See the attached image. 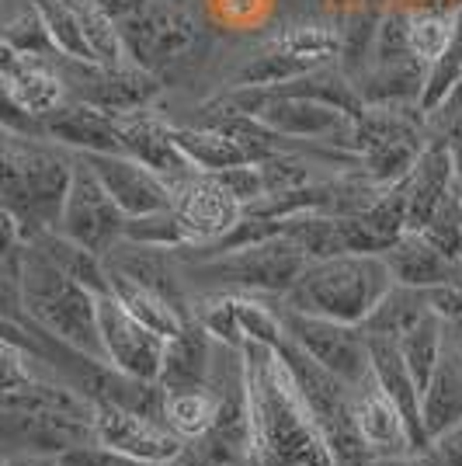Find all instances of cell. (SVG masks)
Segmentation results:
<instances>
[{
    "label": "cell",
    "mask_w": 462,
    "mask_h": 466,
    "mask_svg": "<svg viewBox=\"0 0 462 466\" xmlns=\"http://www.w3.org/2000/svg\"><path fill=\"white\" fill-rule=\"evenodd\" d=\"M244 370L251 414V466H341L303 404L282 351L247 341Z\"/></svg>",
    "instance_id": "cell-1"
},
{
    "label": "cell",
    "mask_w": 462,
    "mask_h": 466,
    "mask_svg": "<svg viewBox=\"0 0 462 466\" xmlns=\"http://www.w3.org/2000/svg\"><path fill=\"white\" fill-rule=\"evenodd\" d=\"M4 213L21 223L25 240L59 230L63 206L74 185L77 154H66L45 137H21L4 129Z\"/></svg>",
    "instance_id": "cell-2"
},
{
    "label": "cell",
    "mask_w": 462,
    "mask_h": 466,
    "mask_svg": "<svg viewBox=\"0 0 462 466\" xmlns=\"http://www.w3.org/2000/svg\"><path fill=\"white\" fill-rule=\"evenodd\" d=\"M393 286V272L383 254H337L324 261H309L282 303L289 310L327 317L341 324H358L376 310Z\"/></svg>",
    "instance_id": "cell-3"
},
{
    "label": "cell",
    "mask_w": 462,
    "mask_h": 466,
    "mask_svg": "<svg viewBox=\"0 0 462 466\" xmlns=\"http://www.w3.org/2000/svg\"><path fill=\"white\" fill-rule=\"evenodd\" d=\"M21 296H25V320L56 334L59 341H66L74 349L105 359L101 328H97V299L101 296L80 286L77 279H70L39 244H25Z\"/></svg>",
    "instance_id": "cell-4"
},
{
    "label": "cell",
    "mask_w": 462,
    "mask_h": 466,
    "mask_svg": "<svg viewBox=\"0 0 462 466\" xmlns=\"http://www.w3.org/2000/svg\"><path fill=\"white\" fill-rule=\"evenodd\" d=\"M116 25L129 59L160 80L206 49V28L192 0H139Z\"/></svg>",
    "instance_id": "cell-5"
},
{
    "label": "cell",
    "mask_w": 462,
    "mask_h": 466,
    "mask_svg": "<svg viewBox=\"0 0 462 466\" xmlns=\"http://www.w3.org/2000/svg\"><path fill=\"white\" fill-rule=\"evenodd\" d=\"M286 366H289L292 380L299 387V397L306 410L313 414L316 428L324 431L334 460L341 466H366L372 460V449L358 431V418H355V390L347 387L345 380H337L334 372H327L309 351H303L289 334L278 345Z\"/></svg>",
    "instance_id": "cell-6"
},
{
    "label": "cell",
    "mask_w": 462,
    "mask_h": 466,
    "mask_svg": "<svg viewBox=\"0 0 462 466\" xmlns=\"http://www.w3.org/2000/svg\"><path fill=\"white\" fill-rule=\"evenodd\" d=\"M309 258L303 248L282 237H271L261 244H247L219 258L192 261V279L206 286H223L233 292H271V296H286L296 286V279L306 272Z\"/></svg>",
    "instance_id": "cell-7"
},
{
    "label": "cell",
    "mask_w": 462,
    "mask_h": 466,
    "mask_svg": "<svg viewBox=\"0 0 462 466\" xmlns=\"http://www.w3.org/2000/svg\"><path fill=\"white\" fill-rule=\"evenodd\" d=\"M226 101L236 105L240 112L261 118L275 133L289 139H313V143H327L334 150H351V137H355V122L358 118L330 108L324 101H309V97H289L275 95L268 87H230ZM351 157V154H347ZM358 160V157H355Z\"/></svg>",
    "instance_id": "cell-8"
},
{
    "label": "cell",
    "mask_w": 462,
    "mask_h": 466,
    "mask_svg": "<svg viewBox=\"0 0 462 466\" xmlns=\"http://www.w3.org/2000/svg\"><path fill=\"white\" fill-rule=\"evenodd\" d=\"M341 56V28L320 25V21H303L289 25L254 53L236 74L233 87H275L303 74H313L327 63H337Z\"/></svg>",
    "instance_id": "cell-9"
},
{
    "label": "cell",
    "mask_w": 462,
    "mask_h": 466,
    "mask_svg": "<svg viewBox=\"0 0 462 466\" xmlns=\"http://www.w3.org/2000/svg\"><path fill=\"white\" fill-rule=\"evenodd\" d=\"M56 66L63 84H66V95L118 118L146 112L164 91V80L143 66H136V63L105 66V63H80V59L59 56Z\"/></svg>",
    "instance_id": "cell-10"
},
{
    "label": "cell",
    "mask_w": 462,
    "mask_h": 466,
    "mask_svg": "<svg viewBox=\"0 0 462 466\" xmlns=\"http://www.w3.org/2000/svg\"><path fill=\"white\" fill-rule=\"evenodd\" d=\"M282 320L292 341L351 390H362L372 380V341L358 324H341L289 307H282Z\"/></svg>",
    "instance_id": "cell-11"
},
{
    "label": "cell",
    "mask_w": 462,
    "mask_h": 466,
    "mask_svg": "<svg viewBox=\"0 0 462 466\" xmlns=\"http://www.w3.org/2000/svg\"><path fill=\"white\" fill-rule=\"evenodd\" d=\"M126 219L129 216L116 206V198L101 185L91 160L77 154V167H74V185L63 206V219H59V233H66L70 240H77L95 254L112 251L116 244L126 240Z\"/></svg>",
    "instance_id": "cell-12"
},
{
    "label": "cell",
    "mask_w": 462,
    "mask_h": 466,
    "mask_svg": "<svg viewBox=\"0 0 462 466\" xmlns=\"http://www.w3.org/2000/svg\"><path fill=\"white\" fill-rule=\"evenodd\" d=\"M97 328H101V349H105L108 366H116L118 372L136 376V380L160 383L167 338L146 328L143 320H136L133 313L122 307L116 292L97 299Z\"/></svg>",
    "instance_id": "cell-13"
},
{
    "label": "cell",
    "mask_w": 462,
    "mask_h": 466,
    "mask_svg": "<svg viewBox=\"0 0 462 466\" xmlns=\"http://www.w3.org/2000/svg\"><path fill=\"white\" fill-rule=\"evenodd\" d=\"M95 439L112 452L150 466H167L185 449V439L164 421H154L118 404H95Z\"/></svg>",
    "instance_id": "cell-14"
},
{
    "label": "cell",
    "mask_w": 462,
    "mask_h": 466,
    "mask_svg": "<svg viewBox=\"0 0 462 466\" xmlns=\"http://www.w3.org/2000/svg\"><path fill=\"white\" fill-rule=\"evenodd\" d=\"M171 188L174 213L181 216V223L188 230V248H202V244L219 240L244 216V206L216 181V175L195 171V175L181 177V181H171Z\"/></svg>",
    "instance_id": "cell-15"
},
{
    "label": "cell",
    "mask_w": 462,
    "mask_h": 466,
    "mask_svg": "<svg viewBox=\"0 0 462 466\" xmlns=\"http://www.w3.org/2000/svg\"><path fill=\"white\" fill-rule=\"evenodd\" d=\"M97 171L101 185L116 198V206L129 216L164 213L174 206V188L167 177H160L154 167L129 154H84Z\"/></svg>",
    "instance_id": "cell-16"
},
{
    "label": "cell",
    "mask_w": 462,
    "mask_h": 466,
    "mask_svg": "<svg viewBox=\"0 0 462 466\" xmlns=\"http://www.w3.org/2000/svg\"><path fill=\"white\" fill-rule=\"evenodd\" d=\"M42 137L74 154H126L118 116H108L77 97H66L59 108L42 116Z\"/></svg>",
    "instance_id": "cell-17"
},
{
    "label": "cell",
    "mask_w": 462,
    "mask_h": 466,
    "mask_svg": "<svg viewBox=\"0 0 462 466\" xmlns=\"http://www.w3.org/2000/svg\"><path fill=\"white\" fill-rule=\"evenodd\" d=\"M0 84H4V101L18 105L28 116H49L66 101V84L59 77L56 59L25 56L15 49L0 46Z\"/></svg>",
    "instance_id": "cell-18"
},
{
    "label": "cell",
    "mask_w": 462,
    "mask_h": 466,
    "mask_svg": "<svg viewBox=\"0 0 462 466\" xmlns=\"http://www.w3.org/2000/svg\"><path fill=\"white\" fill-rule=\"evenodd\" d=\"M456 164H452V154L445 147L442 137H427V147L421 150L417 164L410 167V175L404 177L407 185V233H421L435 209L442 206V198L452 192L456 185Z\"/></svg>",
    "instance_id": "cell-19"
},
{
    "label": "cell",
    "mask_w": 462,
    "mask_h": 466,
    "mask_svg": "<svg viewBox=\"0 0 462 466\" xmlns=\"http://www.w3.org/2000/svg\"><path fill=\"white\" fill-rule=\"evenodd\" d=\"M118 126H122L126 154L143 160L146 167H154L160 177L181 181V177L195 175L192 160L181 154V147L174 139V126L164 122L160 116H154L150 108L146 112H133V116H122Z\"/></svg>",
    "instance_id": "cell-20"
},
{
    "label": "cell",
    "mask_w": 462,
    "mask_h": 466,
    "mask_svg": "<svg viewBox=\"0 0 462 466\" xmlns=\"http://www.w3.org/2000/svg\"><path fill=\"white\" fill-rule=\"evenodd\" d=\"M393 282L410 289H438L462 279V261L435 248L424 233H404L389 251L383 254Z\"/></svg>",
    "instance_id": "cell-21"
},
{
    "label": "cell",
    "mask_w": 462,
    "mask_h": 466,
    "mask_svg": "<svg viewBox=\"0 0 462 466\" xmlns=\"http://www.w3.org/2000/svg\"><path fill=\"white\" fill-rule=\"evenodd\" d=\"M368 341H372V376H376V383L383 387V393L407 418L414 449L417 452L431 449V439H427V428H424V414H421V387H417V380L407 370L400 345L389 341V338H368Z\"/></svg>",
    "instance_id": "cell-22"
},
{
    "label": "cell",
    "mask_w": 462,
    "mask_h": 466,
    "mask_svg": "<svg viewBox=\"0 0 462 466\" xmlns=\"http://www.w3.org/2000/svg\"><path fill=\"white\" fill-rule=\"evenodd\" d=\"M355 418H358V431L376 456H404V452H417L407 418L400 408L383 393V387L376 383V376L368 380L362 390H355Z\"/></svg>",
    "instance_id": "cell-23"
},
{
    "label": "cell",
    "mask_w": 462,
    "mask_h": 466,
    "mask_svg": "<svg viewBox=\"0 0 462 466\" xmlns=\"http://www.w3.org/2000/svg\"><path fill=\"white\" fill-rule=\"evenodd\" d=\"M421 414L431 446L462 425V349L448 338L427 387L421 390Z\"/></svg>",
    "instance_id": "cell-24"
},
{
    "label": "cell",
    "mask_w": 462,
    "mask_h": 466,
    "mask_svg": "<svg viewBox=\"0 0 462 466\" xmlns=\"http://www.w3.org/2000/svg\"><path fill=\"white\" fill-rule=\"evenodd\" d=\"M216 338H212L206 324L192 317L181 334L167 338V351H164V372L160 383L167 390L181 387H206L212 380V362H216Z\"/></svg>",
    "instance_id": "cell-25"
},
{
    "label": "cell",
    "mask_w": 462,
    "mask_h": 466,
    "mask_svg": "<svg viewBox=\"0 0 462 466\" xmlns=\"http://www.w3.org/2000/svg\"><path fill=\"white\" fill-rule=\"evenodd\" d=\"M112 292L122 299V307L133 313L136 320H143L146 328H154L164 338L181 334V328L195 317V310H188V303H174L164 292L146 289V286H139L133 279H122V275H112Z\"/></svg>",
    "instance_id": "cell-26"
},
{
    "label": "cell",
    "mask_w": 462,
    "mask_h": 466,
    "mask_svg": "<svg viewBox=\"0 0 462 466\" xmlns=\"http://www.w3.org/2000/svg\"><path fill=\"white\" fill-rule=\"evenodd\" d=\"M431 313L427 303V289H410L393 282L389 292L376 303V310L362 320V330L368 338H389V341H400L407 330H414L424 317Z\"/></svg>",
    "instance_id": "cell-27"
},
{
    "label": "cell",
    "mask_w": 462,
    "mask_h": 466,
    "mask_svg": "<svg viewBox=\"0 0 462 466\" xmlns=\"http://www.w3.org/2000/svg\"><path fill=\"white\" fill-rule=\"evenodd\" d=\"M223 410V397L219 390L206 383V387H181L167 390V404H164V421L171 431H177L185 442L209 435Z\"/></svg>",
    "instance_id": "cell-28"
},
{
    "label": "cell",
    "mask_w": 462,
    "mask_h": 466,
    "mask_svg": "<svg viewBox=\"0 0 462 466\" xmlns=\"http://www.w3.org/2000/svg\"><path fill=\"white\" fill-rule=\"evenodd\" d=\"M174 139H177L181 154L192 160L195 171H206V175L240 167V164H254V157L236 139L212 129V126H198V122L195 126H174Z\"/></svg>",
    "instance_id": "cell-29"
},
{
    "label": "cell",
    "mask_w": 462,
    "mask_h": 466,
    "mask_svg": "<svg viewBox=\"0 0 462 466\" xmlns=\"http://www.w3.org/2000/svg\"><path fill=\"white\" fill-rule=\"evenodd\" d=\"M28 244H39L42 251L49 254L63 272L70 275V279H77L80 286H87L91 292H97V296H108V292H112V275H108L105 258L95 254L91 248L77 244V240H70L66 233H59V230L42 233V237L28 240Z\"/></svg>",
    "instance_id": "cell-30"
},
{
    "label": "cell",
    "mask_w": 462,
    "mask_h": 466,
    "mask_svg": "<svg viewBox=\"0 0 462 466\" xmlns=\"http://www.w3.org/2000/svg\"><path fill=\"white\" fill-rule=\"evenodd\" d=\"M445 341H448V324H445L435 310L427 313L417 328L407 330L404 338L397 341V345H400V355H404V362H407V370H410V376L417 380V387L421 390L427 387L431 372H435L438 359H442Z\"/></svg>",
    "instance_id": "cell-31"
},
{
    "label": "cell",
    "mask_w": 462,
    "mask_h": 466,
    "mask_svg": "<svg viewBox=\"0 0 462 466\" xmlns=\"http://www.w3.org/2000/svg\"><path fill=\"white\" fill-rule=\"evenodd\" d=\"M42 18L49 25V35L56 42L59 56L80 59V63H97L95 49L84 32V15H80V0H35Z\"/></svg>",
    "instance_id": "cell-32"
},
{
    "label": "cell",
    "mask_w": 462,
    "mask_h": 466,
    "mask_svg": "<svg viewBox=\"0 0 462 466\" xmlns=\"http://www.w3.org/2000/svg\"><path fill=\"white\" fill-rule=\"evenodd\" d=\"M459 11H445V7L414 11V15H410V28H407V35H410V53L431 66V63L448 49L452 35H456Z\"/></svg>",
    "instance_id": "cell-33"
},
{
    "label": "cell",
    "mask_w": 462,
    "mask_h": 466,
    "mask_svg": "<svg viewBox=\"0 0 462 466\" xmlns=\"http://www.w3.org/2000/svg\"><path fill=\"white\" fill-rule=\"evenodd\" d=\"M459 87H462V11H459V25H456V35L448 42V49L427 66V84H424V95H421V101H417V108L424 112V118L431 116V112H438Z\"/></svg>",
    "instance_id": "cell-34"
},
{
    "label": "cell",
    "mask_w": 462,
    "mask_h": 466,
    "mask_svg": "<svg viewBox=\"0 0 462 466\" xmlns=\"http://www.w3.org/2000/svg\"><path fill=\"white\" fill-rule=\"evenodd\" d=\"M0 46H4V49H15V53H25V56L59 59L56 42H53V35H49V25H45L39 7L21 11L15 21H7Z\"/></svg>",
    "instance_id": "cell-35"
},
{
    "label": "cell",
    "mask_w": 462,
    "mask_h": 466,
    "mask_svg": "<svg viewBox=\"0 0 462 466\" xmlns=\"http://www.w3.org/2000/svg\"><path fill=\"white\" fill-rule=\"evenodd\" d=\"M126 240L136 244H146V248H167V251H181L188 248V230L181 223V216L171 209L150 216H133L126 219Z\"/></svg>",
    "instance_id": "cell-36"
},
{
    "label": "cell",
    "mask_w": 462,
    "mask_h": 466,
    "mask_svg": "<svg viewBox=\"0 0 462 466\" xmlns=\"http://www.w3.org/2000/svg\"><path fill=\"white\" fill-rule=\"evenodd\" d=\"M236 296V317H240V328L247 341H261L278 349L286 341V320L282 310H271L265 299H257L254 292H233Z\"/></svg>",
    "instance_id": "cell-37"
},
{
    "label": "cell",
    "mask_w": 462,
    "mask_h": 466,
    "mask_svg": "<svg viewBox=\"0 0 462 466\" xmlns=\"http://www.w3.org/2000/svg\"><path fill=\"white\" fill-rule=\"evenodd\" d=\"M195 317L206 324V330H209L219 345H230V349L244 351L247 338H244L240 317H236V296L233 292H212V296H206L195 307Z\"/></svg>",
    "instance_id": "cell-38"
},
{
    "label": "cell",
    "mask_w": 462,
    "mask_h": 466,
    "mask_svg": "<svg viewBox=\"0 0 462 466\" xmlns=\"http://www.w3.org/2000/svg\"><path fill=\"white\" fill-rule=\"evenodd\" d=\"M421 233L435 248H442L445 254H452V258L462 261V185L459 181L452 185V192L445 195L442 206L435 209L431 223H427Z\"/></svg>",
    "instance_id": "cell-39"
},
{
    "label": "cell",
    "mask_w": 462,
    "mask_h": 466,
    "mask_svg": "<svg viewBox=\"0 0 462 466\" xmlns=\"http://www.w3.org/2000/svg\"><path fill=\"white\" fill-rule=\"evenodd\" d=\"M167 466H251V460H247V449L230 446L219 435H202L185 442V449Z\"/></svg>",
    "instance_id": "cell-40"
},
{
    "label": "cell",
    "mask_w": 462,
    "mask_h": 466,
    "mask_svg": "<svg viewBox=\"0 0 462 466\" xmlns=\"http://www.w3.org/2000/svg\"><path fill=\"white\" fill-rule=\"evenodd\" d=\"M427 133L445 139V147L452 154V164H456V177H459L462 185V87L445 101L438 112L427 116Z\"/></svg>",
    "instance_id": "cell-41"
},
{
    "label": "cell",
    "mask_w": 462,
    "mask_h": 466,
    "mask_svg": "<svg viewBox=\"0 0 462 466\" xmlns=\"http://www.w3.org/2000/svg\"><path fill=\"white\" fill-rule=\"evenodd\" d=\"M216 181L247 209L254 202H261L268 195V181H265V167L261 164H240V167H226L216 171Z\"/></svg>",
    "instance_id": "cell-42"
},
{
    "label": "cell",
    "mask_w": 462,
    "mask_h": 466,
    "mask_svg": "<svg viewBox=\"0 0 462 466\" xmlns=\"http://www.w3.org/2000/svg\"><path fill=\"white\" fill-rule=\"evenodd\" d=\"M212 11L223 25L244 32V28H254L268 18L271 0H212Z\"/></svg>",
    "instance_id": "cell-43"
},
{
    "label": "cell",
    "mask_w": 462,
    "mask_h": 466,
    "mask_svg": "<svg viewBox=\"0 0 462 466\" xmlns=\"http://www.w3.org/2000/svg\"><path fill=\"white\" fill-rule=\"evenodd\" d=\"M366 466H445L438 460L435 449H424V452H404V456H376Z\"/></svg>",
    "instance_id": "cell-44"
},
{
    "label": "cell",
    "mask_w": 462,
    "mask_h": 466,
    "mask_svg": "<svg viewBox=\"0 0 462 466\" xmlns=\"http://www.w3.org/2000/svg\"><path fill=\"white\" fill-rule=\"evenodd\" d=\"M4 466H63V456L35 452V449H7Z\"/></svg>",
    "instance_id": "cell-45"
},
{
    "label": "cell",
    "mask_w": 462,
    "mask_h": 466,
    "mask_svg": "<svg viewBox=\"0 0 462 466\" xmlns=\"http://www.w3.org/2000/svg\"><path fill=\"white\" fill-rule=\"evenodd\" d=\"M431 449L438 452V460H442L445 466H462V425L452 428L448 435H442Z\"/></svg>",
    "instance_id": "cell-46"
},
{
    "label": "cell",
    "mask_w": 462,
    "mask_h": 466,
    "mask_svg": "<svg viewBox=\"0 0 462 466\" xmlns=\"http://www.w3.org/2000/svg\"><path fill=\"white\" fill-rule=\"evenodd\" d=\"M448 338H452V341H456V345L462 349V324H456V328H448Z\"/></svg>",
    "instance_id": "cell-47"
}]
</instances>
